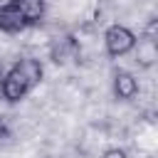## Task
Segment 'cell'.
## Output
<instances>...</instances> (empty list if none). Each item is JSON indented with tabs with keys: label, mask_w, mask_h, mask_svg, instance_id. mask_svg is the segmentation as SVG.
<instances>
[{
	"label": "cell",
	"mask_w": 158,
	"mask_h": 158,
	"mask_svg": "<svg viewBox=\"0 0 158 158\" xmlns=\"http://www.w3.org/2000/svg\"><path fill=\"white\" fill-rule=\"evenodd\" d=\"M77 52H79V44H77V40L72 37V35H62V37H54L52 40V44H49V54H52V59L59 64H64L67 59H72V57H77Z\"/></svg>",
	"instance_id": "3957f363"
},
{
	"label": "cell",
	"mask_w": 158,
	"mask_h": 158,
	"mask_svg": "<svg viewBox=\"0 0 158 158\" xmlns=\"http://www.w3.org/2000/svg\"><path fill=\"white\" fill-rule=\"evenodd\" d=\"M0 79H2V74H0Z\"/></svg>",
	"instance_id": "30bf717a"
},
{
	"label": "cell",
	"mask_w": 158,
	"mask_h": 158,
	"mask_svg": "<svg viewBox=\"0 0 158 158\" xmlns=\"http://www.w3.org/2000/svg\"><path fill=\"white\" fill-rule=\"evenodd\" d=\"M7 5H12V0H0V10H2V7H7Z\"/></svg>",
	"instance_id": "9c48e42d"
},
{
	"label": "cell",
	"mask_w": 158,
	"mask_h": 158,
	"mask_svg": "<svg viewBox=\"0 0 158 158\" xmlns=\"http://www.w3.org/2000/svg\"><path fill=\"white\" fill-rule=\"evenodd\" d=\"M30 25L25 22L22 12L15 7V5H7L0 10V32H7V35H17V32H25Z\"/></svg>",
	"instance_id": "5b68a950"
},
{
	"label": "cell",
	"mask_w": 158,
	"mask_h": 158,
	"mask_svg": "<svg viewBox=\"0 0 158 158\" xmlns=\"http://www.w3.org/2000/svg\"><path fill=\"white\" fill-rule=\"evenodd\" d=\"M133 44H136V35L123 25H111L104 32V47H106V54H111V57L128 54L133 49Z\"/></svg>",
	"instance_id": "7a4b0ae2"
},
{
	"label": "cell",
	"mask_w": 158,
	"mask_h": 158,
	"mask_svg": "<svg viewBox=\"0 0 158 158\" xmlns=\"http://www.w3.org/2000/svg\"><path fill=\"white\" fill-rule=\"evenodd\" d=\"M101 158H128V153H126L123 148H118V146H114V148H106Z\"/></svg>",
	"instance_id": "ba28073f"
},
{
	"label": "cell",
	"mask_w": 158,
	"mask_h": 158,
	"mask_svg": "<svg viewBox=\"0 0 158 158\" xmlns=\"http://www.w3.org/2000/svg\"><path fill=\"white\" fill-rule=\"evenodd\" d=\"M131 52H136V64L143 67V69L153 67L156 59H158V47H156V40H151V37H141V40H136V44H133Z\"/></svg>",
	"instance_id": "8992f818"
},
{
	"label": "cell",
	"mask_w": 158,
	"mask_h": 158,
	"mask_svg": "<svg viewBox=\"0 0 158 158\" xmlns=\"http://www.w3.org/2000/svg\"><path fill=\"white\" fill-rule=\"evenodd\" d=\"M114 94H116V99H121V101H131V99L138 94V79H136L131 72H126V69L116 72V74H114Z\"/></svg>",
	"instance_id": "277c9868"
},
{
	"label": "cell",
	"mask_w": 158,
	"mask_h": 158,
	"mask_svg": "<svg viewBox=\"0 0 158 158\" xmlns=\"http://www.w3.org/2000/svg\"><path fill=\"white\" fill-rule=\"evenodd\" d=\"M44 77V67L37 62V59H20L15 62L0 79V94L5 101L15 104V101H22Z\"/></svg>",
	"instance_id": "6da1fadb"
},
{
	"label": "cell",
	"mask_w": 158,
	"mask_h": 158,
	"mask_svg": "<svg viewBox=\"0 0 158 158\" xmlns=\"http://www.w3.org/2000/svg\"><path fill=\"white\" fill-rule=\"evenodd\" d=\"M12 5L22 12V17H25L27 25L42 22V17H44V12H47L44 0H12Z\"/></svg>",
	"instance_id": "52a82bcc"
}]
</instances>
